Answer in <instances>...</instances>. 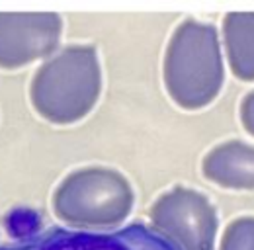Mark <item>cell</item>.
<instances>
[{
    "label": "cell",
    "mask_w": 254,
    "mask_h": 250,
    "mask_svg": "<svg viewBox=\"0 0 254 250\" xmlns=\"http://www.w3.org/2000/svg\"><path fill=\"white\" fill-rule=\"evenodd\" d=\"M102 86L92 45H72L43 62L30 88L33 108L53 124H72L94 108Z\"/></svg>",
    "instance_id": "6da1fadb"
},
{
    "label": "cell",
    "mask_w": 254,
    "mask_h": 250,
    "mask_svg": "<svg viewBox=\"0 0 254 250\" xmlns=\"http://www.w3.org/2000/svg\"><path fill=\"white\" fill-rule=\"evenodd\" d=\"M164 84L172 100L197 110L207 106L223 84V64L213 26L188 18L174 31L164 55Z\"/></svg>",
    "instance_id": "7a4b0ae2"
},
{
    "label": "cell",
    "mask_w": 254,
    "mask_h": 250,
    "mask_svg": "<svg viewBox=\"0 0 254 250\" xmlns=\"http://www.w3.org/2000/svg\"><path fill=\"white\" fill-rule=\"evenodd\" d=\"M133 189L108 168H84L68 174L53 195L57 217L74 227H112L129 215Z\"/></svg>",
    "instance_id": "3957f363"
},
{
    "label": "cell",
    "mask_w": 254,
    "mask_h": 250,
    "mask_svg": "<svg viewBox=\"0 0 254 250\" xmlns=\"http://www.w3.org/2000/svg\"><path fill=\"white\" fill-rule=\"evenodd\" d=\"M155 229L178 250H213L217 217L211 203L197 191L174 188L151 207Z\"/></svg>",
    "instance_id": "277c9868"
},
{
    "label": "cell",
    "mask_w": 254,
    "mask_h": 250,
    "mask_svg": "<svg viewBox=\"0 0 254 250\" xmlns=\"http://www.w3.org/2000/svg\"><path fill=\"white\" fill-rule=\"evenodd\" d=\"M0 250H178L155 229L141 223L118 231H70L53 227L43 233L0 247Z\"/></svg>",
    "instance_id": "5b68a950"
},
{
    "label": "cell",
    "mask_w": 254,
    "mask_h": 250,
    "mask_svg": "<svg viewBox=\"0 0 254 250\" xmlns=\"http://www.w3.org/2000/svg\"><path fill=\"white\" fill-rule=\"evenodd\" d=\"M63 20L51 12H0V68L47 57L55 51Z\"/></svg>",
    "instance_id": "8992f818"
},
{
    "label": "cell",
    "mask_w": 254,
    "mask_h": 250,
    "mask_svg": "<svg viewBox=\"0 0 254 250\" xmlns=\"http://www.w3.org/2000/svg\"><path fill=\"white\" fill-rule=\"evenodd\" d=\"M207 180L233 189L254 188V147L239 141L225 143L213 149L203 160Z\"/></svg>",
    "instance_id": "52a82bcc"
},
{
    "label": "cell",
    "mask_w": 254,
    "mask_h": 250,
    "mask_svg": "<svg viewBox=\"0 0 254 250\" xmlns=\"http://www.w3.org/2000/svg\"><path fill=\"white\" fill-rule=\"evenodd\" d=\"M223 28L233 72L254 80V14H229Z\"/></svg>",
    "instance_id": "ba28073f"
},
{
    "label": "cell",
    "mask_w": 254,
    "mask_h": 250,
    "mask_svg": "<svg viewBox=\"0 0 254 250\" xmlns=\"http://www.w3.org/2000/svg\"><path fill=\"white\" fill-rule=\"evenodd\" d=\"M221 250H254V219L235 221L223 237Z\"/></svg>",
    "instance_id": "9c48e42d"
},
{
    "label": "cell",
    "mask_w": 254,
    "mask_h": 250,
    "mask_svg": "<svg viewBox=\"0 0 254 250\" xmlns=\"http://www.w3.org/2000/svg\"><path fill=\"white\" fill-rule=\"evenodd\" d=\"M241 120H243L245 127L249 129V133L254 135V92L247 96L241 106Z\"/></svg>",
    "instance_id": "30bf717a"
}]
</instances>
